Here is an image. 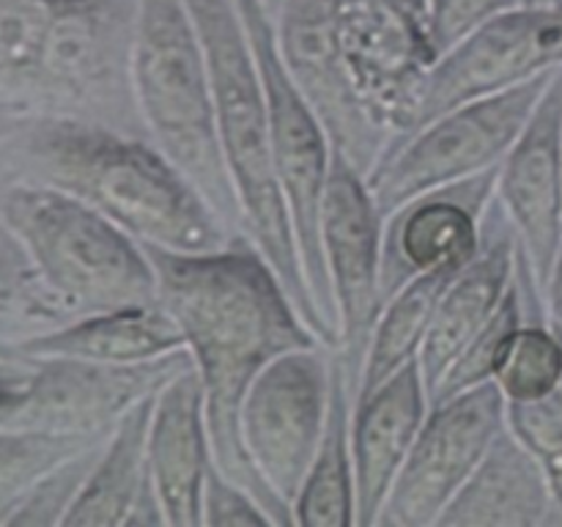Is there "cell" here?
I'll return each instance as SVG.
<instances>
[{
    "label": "cell",
    "instance_id": "cell-25",
    "mask_svg": "<svg viewBox=\"0 0 562 527\" xmlns=\"http://www.w3.org/2000/svg\"><path fill=\"white\" fill-rule=\"evenodd\" d=\"M464 267H439L434 272L417 274L398 294L384 302L376 327H373L371 346H368L355 404L368 399L376 388H382L401 368L417 360L423 340H426L434 316H437V305L442 300L445 289Z\"/></svg>",
    "mask_w": 562,
    "mask_h": 527
},
{
    "label": "cell",
    "instance_id": "cell-32",
    "mask_svg": "<svg viewBox=\"0 0 562 527\" xmlns=\"http://www.w3.org/2000/svg\"><path fill=\"white\" fill-rule=\"evenodd\" d=\"M519 3L525 0H428V27L439 58Z\"/></svg>",
    "mask_w": 562,
    "mask_h": 527
},
{
    "label": "cell",
    "instance_id": "cell-21",
    "mask_svg": "<svg viewBox=\"0 0 562 527\" xmlns=\"http://www.w3.org/2000/svg\"><path fill=\"white\" fill-rule=\"evenodd\" d=\"M157 393L137 401L108 434L64 527H168L148 464V428Z\"/></svg>",
    "mask_w": 562,
    "mask_h": 527
},
{
    "label": "cell",
    "instance_id": "cell-8",
    "mask_svg": "<svg viewBox=\"0 0 562 527\" xmlns=\"http://www.w3.org/2000/svg\"><path fill=\"white\" fill-rule=\"evenodd\" d=\"M554 75L470 99L395 143L366 179L382 217L423 192L499 168Z\"/></svg>",
    "mask_w": 562,
    "mask_h": 527
},
{
    "label": "cell",
    "instance_id": "cell-40",
    "mask_svg": "<svg viewBox=\"0 0 562 527\" xmlns=\"http://www.w3.org/2000/svg\"><path fill=\"white\" fill-rule=\"evenodd\" d=\"M16 351H22V349H11V346H3V344H0V357H5V355H16Z\"/></svg>",
    "mask_w": 562,
    "mask_h": 527
},
{
    "label": "cell",
    "instance_id": "cell-19",
    "mask_svg": "<svg viewBox=\"0 0 562 527\" xmlns=\"http://www.w3.org/2000/svg\"><path fill=\"white\" fill-rule=\"evenodd\" d=\"M148 464L168 527L203 525V483L214 464L206 393L195 366L170 379L154 399Z\"/></svg>",
    "mask_w": 562,
    "mask_h": 527
},
{
    "label": "cell",
    "instance_id": "cell-14",
    "mask_svg": "<svg viewBox=\"0 0 562 527\" xmlns=\"http://www.w3.org/2000/svg\"><path fill=\"white\" fill-rule=\"evenodd\" d=\"M190 349L137 366H104L75 357H33L20 390L14 428L71 437H108L146 395L192 368Z\"/></svg>",
    "mask_w": 562,
    "mask_h": 527
},
{
    "label": "cell",
    "instance_id": "cell-6",
    "mask_svg": "<svg viewBox=\"0 0 562 527\" xmlns=\"http://www.w3.org/2000/svg\"><path fill=\"white\" fill-rule=\"evenodd\" d=\"M0 206L36 278L69 322L159 302L157 272L143 242L80 198L11 179Z\"/></svg>",
    "mask_w": 562,
    "mask_h": 527
},
{
    "label": "cell",
    "instance_id": "cell-35",
    "mask_svg": "<svg viewBox=\"0 0 562 527\" xmlns=\"http://www.w3.org/2000/svg\"><path fill=\"white\" fill-rule=\"evenodd\" d=\"M27 115H31V110H25L22 104L9 102V99H0V146H3L5 141H11V137L22 130Z\"/></svg>",
    "mask_w": 562,
    "mask_h": 527
},
{
    "label": "cell",
    "instance_id": "cell-16",
    "mask_svg": "<svg viewBox=\"0 0 562 527\" xmlns=\"http://www.w3.org/2000/svg\"><path fill=\"white\" fill-rule=\"evenodd\" d=\"M499 168L437 187L401 203L382 228V302L417 274L464 267L481 245V220L497 192Z\"/></svg>",
    "mask_w": 562,
    "mask_h": 527
},
{
    "label": "cell",
    "instance_id": "cell-28",
    "mask_svg": "<svg viewBox=\"0 0 562 527\" xmlns=\"http://www.w3.org/2000/svg\"><path fill=\"white\" fill-rule=\"evenodd\" d=\"M562 373V349L549 322H525L505 349L497 388L508 401H536L554 393Z\"/></svg>",
    "mask_w": 562,
    "mask_h": 527
},
{
    "label": "cell",
    "instance_id": "cell-15",
    "mask_svg": "<svg viewBox=\"0 0 562 527\" xmlns=\"http://www.w3.org/2000/svg\"><path fill=\"white\" fill-rule=\"evenodd\" d=\"M560 69L562 3H519L477 27L434 64L415 130L470 99L488 97Z\"/></svg>",
    "mask_w": 562,
    "mask_h": 527
},
{
    "label": "cell",
    "instance_id": "cell-33",
    "mask_svg": "<svg viewBox=\"0 0 562 527\" xmlns=\"http://www.w3.org/2000/svg\"><path fill=\"white\" fill-rule=\"evenodd\" d=\"M203 525L261 527L272 525V519H269L267 508H263L261 500H258L250 489L231 481L217 464H212L206 483H203Z\"/></svg>",
    "mask_w": 562,
    "mask_h": 527
},
{
    "label": "cell",
    "instance_id": "cell-30",
    "mask_svg": "<svg viewBox=\"0 0 562 527\" xmlns=\"http://www.w3.org/2000/svg\"><path fill=\"white\" fill-rule=\"evenodd\" d=\"M104 439L88 445L86 450L69 456L58 467H53L47 475L38 478L31 492L16 505L14 514H11L9 527H64L66 514L71 511L75 500L80 497L82 486H86L88 475L97 464Z\"/></svg>",
    "mask_w": 562,
    "mask_h": 527
},
{
    "label": "cell",
    "instance_id": "cell-37",
    "mask_svg": "<svg viewBox=\"0 0 562 527\" xmlns=\"http://www.w3.org/2000/svg\"><path fill=\"white\" fill-rule=\"evenodd\" d=\"M31 366H33V355H25V351L0 357V384H11L25 379L27 371H31Z\"/></svg>",
    "mask_w": 562,
    "mask_h": 527
},
{
    "label": "cell",
    "instance_id": "cell-36",
    "mask_svg": "<svg viewBox=\"0 0 562 527\" xmlns=\"http://www.w3.org/2000/svg\"><path fill=\"white\" fill-rule=\"evenodd\" d=\"M25 379H20V382H11V384H0V428H14L16 406H20V390H22V382H25Z\"/></svg>",
    "mask_w": 562,
    "mask_h": 527
},
{
    "label": "cell",
    "instance_id": "cell-10",
    "mask_svg": "<svg viewBox=\"0 0 562 527\" xmlns=\"http://www.w3.org/2000/svg\"><path fill=\"white\" fill-rule=\"evenodd\" d=\"M338 25L351 82L393 132L395 146L415 130L428 75L439 60L428 0H340Z\"/></svg>",
    "mask_w": 562,
    "mask_h": 527
},
{
    "label": "cell",
    "instance_id": "cell-17",
    "mask_svg": "<svg viewBox=\"0 0 562 527\" xmlns=\"http://www.w3.org/2000/svg\"><path fill=\"white\" fill-rule=\"evenodd\" d=\"M497 198L543 294L562 245V69L499 165Z\"/></svg>",
    "mask_w": 562,
    "mask_h": 527
},
{
    "label": "cell",
    "instance_id": "cell-39",
    "mask_svg": "<svg viewBox=\"0 0 562 527\" xmlns=\"http://www.w3.org/2000/svg\"><path fill=\"white\" fill-rule=\"evenodd\" d=\"M552 324V322H549ZM552 329H554V335H558V340H560V349H562V324H552ZM558 390L562 393V373H560V384H558Z\"/></svg>",
    "mask_w": 562,
    "mask_h": 527
},
{
    "label": "cell",
    "instance_id": "cell-9",
    "mask_svg": "<svg viewBox=\"0 0 562 527\" xmlns=\"http://www.w3.org/2000/svg\"><path fill=\"white\" fill-rule=\"evenodd\" d=\"M333 395V349L311 346L269 362L241 404V439L258 475L291 505L305 483Z\"/></svg>",
    "mask_w": 562,
    "mask_h": 527
},
{
    "label": "cell",
    "instance_id": "cell-27",
    "mask_svg": "<svg viewBox=\"0 0 562 527\" xmlns=\"http://www.w3.org/2000/svg\"><path fill=\"white\" fill-rule=\"evenodd\" d=\"M99 439L104 437L0 428V527H9L11 514L38 478Z\"/></svg>",
    "mask_w": 562,
    "mask_h": 527
},
{
    "label": "cell",
    "instance_id": "cell-38",
    "mask_svg": "<svg viewBox=\"0 0 562 527\" xmlns=\"http://www.w3.org/2000/svg\"><path fill=\"white\" fill-rule=\"evenodd\" d=\"M261 5H263V11L272 16V20H278L280 11H283V5H285V0H261Z\"/></svg>",
    "mask_w": 562,
    "mask_h": 527
},
{
    "label": "cell",
    "instance_id": "cell-3",
    "mask_svg": "<svg viewBox=\"0 0 562 527\" xmlns=\"http://www.w3.org/2000/svg\"><path fill=\"white\" fill-rule=\"evenodd\" d=\"M140 0H0V97L146 135L135 97Z\"/></svg>",
    "mask_w": 562,
    "mask_h": 527
},
{
    "label": "cell",
    "instance_id": "cell-41",
    "mask_svg": "<svg viewBox=\"0 0 562 527\" xmlns=\"http://www.w3.org/2000/svg\"><path fill=\"white\" fill-rule=\"evenodd\" d=\"M525 3H562V0H525Z\"/></svg>",
    "mask_w": 562,
    "mask_h": 527
},
{
    "label": "cell",
    "instance_id": "cell-20",
    "mask_svg": "<svg viewBox=\"0 0 562 527\" xmlns=\"http://www.w3.org/2000/svg\"><path fill=\"white\" fill-rule=\"evenodd\" d=\"M431 401L420 362L412 360L398 373L357 401L351 417L355 456L357 527H376L387 494L426 423Z\"/></svg>",
    "mask_w": 562,
    "mask_h": 527
},
{
    "label": "cell",
    "instance_id": "cell-2",
    "mask_svg": "<svg viewBox=\"0 0 562 527\" xmlns=\"http://www.w3.org/2000/svg\"><path fill=\"white\" fill-rule=\"evenodd\" d=\"M3 152L16 179L80 198L143 245L206 253L241 236L143 135L31 113Z\"/></svg>",
    "mask_w": 562,
    "mask_h": 527
},
{
    "label": "cell",
    "instance_id": "cell-18",
    "mask_svg": "<svg viewBox=\"0 0 562 527\" xmlns=\"http://www.w3.org/2000/svg\"><path fill=\"white\" fill-rule=\"evenodd\" d=\"M516 258H519V236H516L503 201L494 192L481 220L477 253L445 289L437 305V316H434L431 329H428L420 355H417L428 401H431L434 390L439 388L448 368L456 362V357L464 351V346L486 327L488 318L503 305L505 294L514 285Z\"/></svg>",
    "mask_w": 562,
    "mask_h": 527
},
{
    "label": "cell",
    "instance_id": "cell-42",
    "mask_svg": "<svg viewBox=\"0 0 562 527\" xmlns=\"http://www.w3.org/2000/svg\"><path fill=\"white\" fill-rule=\"evenodd\" d=\"M0 99H3V97H0Z\"/></svg>",
    "mask_w": 562,
    "mask_h": 527
},
{
    "label": "cell",
    "instance_id": "cell-34",
    "mask_svg": "<svg viewBox=\"0 0 562 527\" xmlns=\"http://www.w3.org/2000/svg\"><path fill=\"white\" fill-rule=\"evenodd\" d=\"M543 302H547L549 322L562 324V245L552 264V272H549L547 289H543Z\"/></svg>",
    "mask_w": 562,
    "mask_h": 527
},
{
    "label": "cell",
    "instance_id": "cell-31",
    "mask_svg": "<svg viewBox=\"0 0 562 527\" xmlns=\"http://www.w3.org/2000/svg\"><path fill=\"white\" fill-rule=\"evenodd\" d=\"M508 428L547 472L554 500L562 511V393L536 401H508Z\"/></svg>",
    "mask_w": 562,
    "mask_h": 527
},
{
    "label": "cell",
    "instance_id": "cell-5",
    "mask_svg": "<svg viewBox=\"0 0 562 527\" xmlns=\"http://www.w3.org/2000/svg\"><path fill=\"white\" fill-rule=\"evenodd\" d=\"M132 77L148 141L206 195L236 234L247 236L220 143L206 49L187 0H140Z\"/></svg>",
    "mask_w": 562,
    "mask_h": 527
},
{
    "label": "cell",
    "instance_id": "cell-1",
    "mask_svg": "<svg viewBox=\"0 0 562 527\" xmlns=\"http://www.w3.org/2000/svg\"><path fill=\"white\" fill-rule=\"evenodd\" d=\"M143 247L157 272L159 305L179 324L203 382L214 464L261 500L274 527L294 525L291 505L247 456L239 417L247 390L269 362L324 344L247 236L206 253Z\"/></svg>",
    "mask_w": 562,
    "mask_h": 527
},
{
    "label": "cell",
    "instance_id": "cell-13",
    "mask_svg": "<svg viewBox=\"0 0 562 527\" xmlns=\"http://www.w3.org/2000/svg\"><path fill=\"white\" fill-rule=\"evenodd\" d=\"M382 228L384 217L368 190L366 176L357 173L338 152H333L322 209V245L338 311L340 338L335 351L344 360L355 399L373 327L384 307L379 283Z\"/></svg>",
    "mask_w": 562,
    "mask_h": 527
},
{
    "label": "cell",
    "instance_id": "cell-4",
    "mask_svg": "<svg viewBox=\"0 0 562 527\" xmlns=\"http://www.w3.org/2000/svg\"><path fill=\"white\" fill-rule=\"evenodd\" d=\"M187 9L206 49L217 99L220 143L239 195L247 236L283 280L307 327L333 349L302 269L300 245L274 165L267 97L236 0H187Z\"/></svg>",
    "mask_w": 562,
    "mask_h": 527
},
{
    "label": "cell",
    "instance_id": "cell-24",
    "mask_svg": "<svg viewBox=\"0 0 562 527\" xmlns=\"http://www.w3.org/2000/svg\"><path fill=\"white\" fill-rule=\"evenodd\" d=\"M351 417H355V393L344 360L333 349V395H329L327 426L305 483L294 500L296 527H357Z\"/></svg>",
    "mask_w": 562,
    "mask_h": 527
},
{
    "label": "cell",
    "instance_id": "cell-22",
    "mask_svg": "<svg viewBox=\"0 0 562 527\" xmlns=\"http://www.w3.org/2000/svg\"><path fill=\"white\" fill-rule=\"evenodd\" d=\"M437 527H562V511L543 467L505 426Z\"/></svg>",
    "mask_w": 562,
    "mask_h": 527
},
{
    "label": "cell",
    "instance_id": "cell-29",
    "mask_svg": "<svg viewBox=\"0 0 562 527\" xmlns=\"http://www.w3.org/2000/svg\"><path fill=\"white\" fill-rule=\"evenodd\" d=\"M525 322H527L525 302H521V291L514 274V285H510L508 294H505L503 305H499L497 313L488 318L486 327H483L481 333L464 346V351L456 357V362L448 368V373H445V379L439 382V388L434 390L431 404H437V401H445V399H453V395L477 388V384L494 382L510 338H514L516 329H519Z\"/></svg>",
    "mask_w": 562,
    "mask_h": 527
},
{
    "label": "cell",
    "instance_id": "cell-23",
    "mask_svg": "<svg viewBox=\"0 0 562 527\" xmlns=\"http://www.w3.org/2000/svg\"><path fill=\"white\" fill-rule=\"evenodd\" d=\"M20 349L33 357H75L104 366H137L187 346L173 316L154 302L82 316L53 333L25 340Z\"/></svg>",
    "mask_w": 562,
    "mask_h": 527
},
{
    "label": "cell",
    "instance_id": "cell-7",
    "mask_svg": "<svg viewBox=\"0 0 562 527\" xmlns=\"http://www.w3.org/2000/svg\"><path fill=\"white\" fill-rule=\"evenodd\" d=\"M236 9L245 22L247 36H250L258 75H261L274 165H278L280 187H283L285 203H289L307 289H311L318 318L327 329L329 346L338 349V311H335L333 285H329L327 258H324L322 245V209L329 181V165H333V143H329L327 130L318 121L316 110L311 108L305 93L291 80L278 47L274 20L263 11L261 0H236Z\"/></svg>",
    "mask_w": 562,
    "mask_h": 527
},
{
    "label": "cell",
    "instance_id": "cell-12",
    "mask_svg": "<svg viewBox=\"0 0 562 527\" xmlns=\"http://www.w3.org/2000/svg\"><path fill=\"white\" fill-rule=\"evenodd\" d=\"M340 0H285L274 20L278 47L296 82L338 152L360 176L382 162L393 132L373 115L351 82L340 47Z\"/></svg>",
    "mask_w": 562,
    "mask_h": 527
},
{
    "label": "cell",
    "instance_id": "cell-11",
    "mask_svg": "<svg viewBox=\"0 0 562 527\" xmlns=\"http://www.w3.org/2000/svg\"><path fill=\"white\" fill-rule=\"evenodd\" d=\"M505 426L508 399L497 382L431 404L376 527H437Z\"/></svg>",
    "mask_w": 562,
    "mask_h": 527
},
{
    "label": "cell",
    "instance_id": "cell-26",
    "mask_svg": "<svg viewBox=\"0 0 562 527\" xmlns=\"http://www.w3.org/2000/svg\"><path fill=\"white\" fill-rule=\"evenodd\" d=\"M11 179L16 176L0 146V201ZM64 324H69V316L36 278L20 239L5 225L0 206V344L20 349L25 340L53 333Z\"/></svg>",
    "mask_w": 562,
    "mask_h": 527
}]
</instances>
